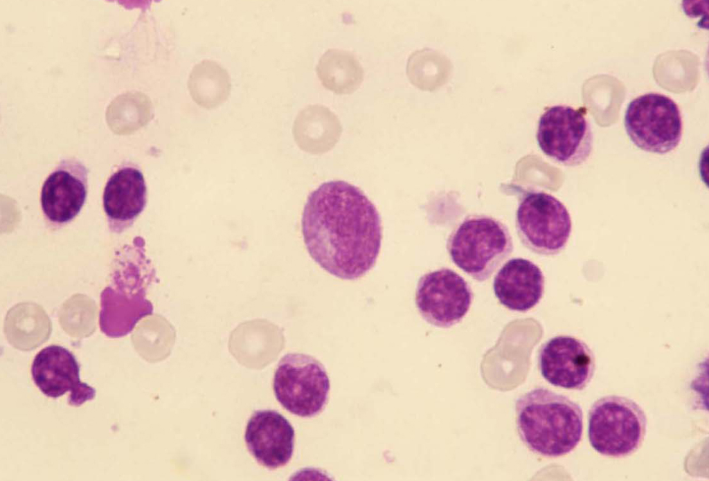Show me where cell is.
Wrapping results in <instances>:
<instances>
[{
	"label": "cell",
	"mask_w": 709,
	"mask_h": 481,
	"mask_svg": "<svg viewBox=\"0 0 709 481\" xmlns=\"http://www.w3.org/2000/svg\"><path fill=\"white\" fill-rule=\"evenodd\" d=\"M519 435L533 453L557 457L571 452L583 431L580 406L566 396L537 388L516 401Z\"/></svg>",
	"instance_id": "cell-2"
},
{
	"label": "cell",
	"mask_w": 709,
	"mask_h": 481,
	"mask_svg": "<svg viewBox=\"0 0 709 481\" xmlns=\"http://www.w3.org/2000/svg\"><path fill=\"white\" fill-rule=\"evenodd\" d=\"M146 203L147 186L141 170L131 162L122 163L109 177L102 194L109 231L120 234L129 229Z\"/></svg>",
	"instance_id": "cell-14"
},
{
	"label": "cell",
	"mask_w": 709,
	"mask_h": 481,
	"mask_svg": "<svg viewBox=\"0 0 709 481\" xmlns=\"http://www.w3.org/2000/svg\"><path fill=\"white\" fill-rule=\"evenodd\" d=\"M472 300L473 292L467 282L447 268L423 275L415 291L420 314L428 323L440 328H449L460 322Z\"/></svg>",
	"instance_id": "cell-10"
},
{
	"label": "cell",
	"mask_w": 709,
	"mask_h": 481,
	"mask_svg": "<svg viewBox=\"0 0 709 481\" xmlns=\"http://www.w3.org/2000/svg\"><path fill=\"white\" fill-rule=\"evenodd\" d=\"M88 172L78 159L66 158L60 161L46 179L40 201L42 214L51 230L63 228L80 213L87 199Z\"/></svg>",
	"instance_id": "cell-11"
},
{
	"label": "cell",
	"mask_w": 709,
	"mask_h": 481,
	"mask_svg": "<svg viewBox=\"0 0 709 481\" xmlns=\"http://www.w3.org/2000/svg\"><path fill=\"white\" fill-rule=\"evenodd\" d=\"M31 375L48 397L58 398L70 392L68 403L71 406H80L96 396V390L80 381V364L74 354L60 345H48L36 354Z\"/></svg>",
	"instance_id": "cell-13"
},
{
	"label": "cell",
	"mask_w": 709,
	"mask_h": 481,
	"mask_svg": "<svg viewBox=\"0 0 709 481\" xmlns=\"http://www.w3.org/2000/svg\"><path fill=\"white\" fill-rule=\"evenodd\" d=\"M301 229L311 257L336 278L359 279L377 262L379 213L361 189L345 181L324 182L308 195Z\"/></svg>",
	"instance_id": "cell-1"
},
{
	"label": "cell",
	"mask_w": 709,
	"mask_h": 481,
	"mask_svg": "<svg viewBox=\"0 0 709 481\" xmlns=\"http://www.w3.org/2000/svg\"><path fill=\"white\" fill-rule=\"evenodd\" d=\"M144 246L143 239L136 237L115 255L110 284L101 294L99 319L101 331L109 337L127 335L141 318L153 311L145 298L152 273Z\"/></svg>",
	"instance_id": "cell-3"
},
{
	"label": "cell",
	"mask_w": 709,
	"mask_h": 481,
	"mask_svg": "<svg viewBox=\"0 0 709 481\" xmlns=\"http://www.w3.org/2000/svg\"><path fill=\"white\" fill-rule=\"evenodd\" d=\"M330 380L323 365L312 356L289 353L279 361L273 378L278 402L289 412L312 417L325 408Z\"/></svg>",
	"instance_id": "cell-6"
},
{
	"label": "cell",
	"mask_w": 709,
	"mask_h": 481,
	"mask_svg": "<svg viewBox=\"0 0 709 481\" xmlns=\"http://www.w3.org/2000/svg\"><path fill=\"white\" fill-rule=\"evenodd\" d=\"M493 289L505 307L525 312L537 305L542 298L544 276L540 268L530 260L512 258L496 274Z\"/></svg>",
	"instance_id": "cell-16"
},
{
	"label": "cell",
	"mask_w": 709,
	"mask_h": 481,
	"mask_svg": "<svg viewBox=\"0 0 709 481\" xmlns=\"http://www.w3.org/2000/svg\"><path fill=\"white\" fill-rule=\"evenodd\" d=\"M188 88L193 100L206 109L216 107L229 96L230 76L215 61L204 60L192 68Z\"/></svg>",
	"instance_id": "cell-18"
},
{
	"label": "cell",
	"mask_w": 709,
	"mask_h": 481,
	"mask_svg": "<svg viewBox=\"0 0 709 481\" xmlns=\"http://www.w3.org/2000/svg\"><path fill=\"white\" fill-rule=\"evenodd\" d=\"M244 440L259 464L276 469L285 466L292 457L294 429L278 412L257 410L248 421Z\"/></svg>",
	"instance_id": "cell-15"
},
{
	"label": "cell",
	"mask_w": 709,
	"mask_h": 481,
	"mask_svg": "<svg viewBox=\"0 0 709 481\" xmlns=\"http://www.w3.org/2000/svg\"><path fill=\"white\" fill-rule=\"evenodd\" d=\"M538 366L542 376L551 385L582 390L593 376L595 359L582 341L571 336H557L541 347Z\"/></svg>",
	"instance_id": "cell-12"
},
{
	"label": "cell",
	"mask_w": 709,
	"mask_h": 481,
	"mask_svg": "<svg viewBox=\"0 0 709 481\" xmlns=\"http://www.w3.org/2000/svg\"><path fill=\"white\" fill-rule=\"evenodd\" d=\"M646 426L645 414L634 401L618 395L603 397L589 410V442L602 455L627 457L641 446Z\"/></svg>",
	"instance_id": "cell-5"
},
{
	"label": "cell",
	"mask_w": 709,
	"mask_h": 481,
	"mask_svg": "<svg viewBox=\"0 0 709 481\" xmlns=\"http://www.w3.org/2000/svg\"><path fill=\"white\" fill-rule=\"evenodd\" d=\"M624 125L636 147L658 154L674 150L683 134L679 106L670 97L658 93H645L632 100L626 109Z\"/></svg>",
	"instance_id": "cell-7"
},
{
	"label": "cell",
	"mask_w": 709,
	"mask_h": 481,
	"mask_svg": "<svg viewBox=\"0 0 709 481\" xmlns=\"http://www.w3.org/2000/svg\"><path fill=\"white\" fill-rule=\"evenodd\" d=\"M152 102L143 93L126 92L116 97L108 107V116L118 129L136 126L151 114Z\"/></svg>",
	"instance_id": "cell-19"
},
{
	"label": "cell",
	"mask_w": 709,
	"mask_h": 481,
	"mask_svg": "<svg viewBox=\"0 0 709 481\" xmlns=\"http://www.w3.org/2000/svg\"><path fill=\"white\" fill-rule=\"evenodd\" d=\"M322 84L338 93L354 91L364 80V69L356 56L350 51L330 48L320 57L316 68Z\"/></svg>",
	"instance_id": "cell-17"
},
{
	"label": "cell",
	"mask_w": 709,
	"mask_h": 481,
	"mask_svg": "<svg viewBox=\"0 0 709 481\" xmlns=\"http://www.w3.org/2000/svg\"><path fill=\"white\" fill-rule=\"evenodd\" d=\"M447 249L452 262L477 281L489 279L510 255L513 242L507 226L485 215L465 217L451 232Z\"/></svg>",
	"instance_id": "cell-4"
},
{
	"label": "cell",
	"mask_w": 709,
	"mask_h": 481,
	"mask_svg": "<svg viewBox=\"0 0 709 481\" xmlns=\"http://www.w3.org/2000/svg\"><path fill=\"white\" fill-rule=\"evenodd\" d=\"M536 138L542 152L564 166L583 164L593 148V134L585 112L569 105L548 107L539 118Z\"/></svg>",
	"instance_id": "cell-9"
},
{
	"label": "cell",
	"mask_w": 709,
	"mask_h": 481,
	"mask_svg": "<svg viewBox=\"0 0 709 481\" xmlns=\"http://www.w3.org/2000/svg\"><path fill=\"white\" fill-rule=\"evenodd\" d=\"M515 225L522 244L543 255H553L562 251L572 229L570 214L563 203L539 190H529L521 198Z\"/></svg>",
	"instance_id": "cell-8"
}]
</instances>
